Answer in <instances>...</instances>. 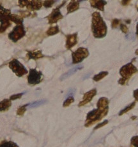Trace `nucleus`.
Wrapping results in <instances>:
<instances>
[{
  "mask_svg": "<svg viewBox=\"0 0 138 147\" xmlns=\"http://www.w3.org/2000/svg\"><path fill=\"white\" fill-rule=\"evenodd\" d=\"M137 11H138V8H137Z\"/></svg>",
  "mask_w": 138,
  "mask_h": 147,
  "instance_id": "38",
  "label": "nucleus"
},
{
  "mask_svg": "<svg viewBox=\"0 0 138 147\" xmlns=\"http://www.w3.org/2000/svg\"><path fill=\"white\" fill-rule=\"evenodd\" d=\"M83 67V65H78V66H76L74 67H73L72 69L69 70L68 71L65 73H64V74L61 76L60 80L63 81L64 80H65L66 78L70 77V76H72V75H74V73H75L77 71H79V69H81Z\"/></svg>",
  "mask_w": 138,
  "mask_h": 147,
  "instance_id": "13",
  "label": "nucleus"
},
{
  "mask_svg": "<svg viewBox=\"0 0 138 147\" xmlns=\"http://www.w3.org/2000/svg\"><path fill=\"white\" fill-rule=\"evenodd\" d=\"M24 94V93H20V94H15V95H12L10 96V99L11 101H12V100H16L17 99H19L21 98L22 96V95Z\"/></svg>",
  "mask_w": 138,
  "mask_h": 147,
  "instance_id": "29",
  "label": "nucleus"
},
{
  "mask_svg": "<svg viewBox=\"0 0 138 147\" xmlns=\"http://www.w3.org/2000/svg\"><path fill=\"white\" fill-rule=\"evenodd\" d=\"M60 32V29L58 28V26H52V27L49 28L48 30L47 31L46 34L48 35V36H52V35H54Z\"/></svg>",
  "mask_w": 138,
  "mask_h": 147,
  "instance_id": "20",
  "label": "nucleus"
},
{
  "mask_svg": "<svg viewBox=\"0 0 138 147\" xmlns=\"http://www.w3.org/2000/svg\"><path fill=\"white\" fill-rule=\"evenodd\" d=\"M25 34L26 30L24 25H16L13 30L8 34V38L13 42H17L24 37Z\"/></svg>",
  "mask_w": 138,
  "mask_h": 147,
  "instance_id": "6",
  "label": "nucleus"
},
{
  "mask_svg": "<svg viewBox=\"0 0 138 147\" xmlns=\"http://www.w3.org/2000/svg\"><path fill=\"white\" fill-rule=\"evenodd\" d=\"M97 94V90L95 89H92L90 90L89 92H86V94H84L83 101H81L79 104V107H83V106L85 105L87 103H88L89 102L92 101V99L93 98V97L96 95Z\"/></svg>",
  "mask_w": 138,
  "mask_h": 147,
  "instance_id": "11",
  "label": "nucleus"
},
{
  "mask_svg": "<svg viewBox=\"0 0 138 147\" xmlns=\"http://www.w3.org/2000/svg\"><path fill=\"white\" fill-rule=\"evenodd\" d=\"M74 92H75V90H74V89H71L70 90H69V93L67 94V98H69V97L73 96V95H74Z\"/></svg>",
  "mask_w": 138,
  "mask_h": 147,
  "instance_id": "34",
  "label": "nucleus"
},
{
  "mask_svg": "<svg viewBox=\"0 0 138 147\" xmlns=\"http://www.w3.org/2000/svg\"><path fill=\"white\" fill-rule=\"evenodd\" d=\"M11 21L16 23L17 25H22L23 24V18L17 14H12L10 17Z\"/></svg>",
  "mask_w": 138,
  "mask_h": 147,
  "instance_id": "19",
  "label": "nucleus"
},
{
  "mask_svg": "<svg viewBox=\"0 0 138 147\" xmlns=\"http://www.w3.org/2000/svg\"><path fill=\"white\" fill-rule=\"evenodd\" d=\"M79 1H71L67 7V13H70L74 12L79 9Z\"/></svg>",
  "mask_w": 138,
  "mask_h": 147,
  "instance_id": "16",
  "label": "nucleus"
},
{
  "mask_svg": "<svg viewBox=\"0 0 138 147\" xmlns=\"http://www.w3.org/2000/svg\"><path fill=\"white\" fill-rule=\"evenodd\" d=\"M109 105V100L106 98H100L97 102V108H100V109H107L109 108L108 107Z\"/></svg>",
  "mask_w": 138,
  "mask_h": 147,
  "instance_id": "18",
  "label": "nucleus"
},
{
  "mask_svg": "<svg viewBox=\"0 0 138 147\" xmlns=\"http://www.w3.org/2000/svg\"><path fill=\"white\" fill-rule=\"evenodd\" d=\"M89 55V52L88 49L84 47H79L72 54V63L78 64L83 61Z\"/></svg>",
  "mask_w": 138,
  "mask_h": 147,
  "instance_id": "7",
  "label": "nucleus"
},
{
  "mask_svg": "<svg viewBox=\"0 0 138 147\" xmlns=\"http://www.w3.org/2000/svg\"><path fill=\"white\" fill-rule=\"evenodd\" d=\"M55 2V1H44L43 5L46 8H50L53 5Z\"/></svg>",
  "mask_w": 138,
  "mask_h": 147,
  "instance_id": "28",
  "label": "nucleus"
},
{
  "mask_svg": "<svg viewBox=\"0 0 138 147\" xmlns=\"http://www.w3.org/2000/svg\"><path fill=\"white\" fill-rule=\"evenodd\" d=\"M133 95H134V98H135V99H136V101H138V89H136L134 91Z\"/></svg>",
  "mask_w": 138,
  "mask_h": 147,
  "instance_id": "33",
  "label": "nucleus"
},
{
  "mask_svg": "<svg viewBox=\"0 0 138 147\" xmlns=\"http://www.w3.org/2000/svg\"><path fill=\"white\" fill-rule=\"evenodd\" d=\"M131 143L134 147H138V136L132 138Z\"/></svg>",
  "mask_w": 138,
  "mask_h": 147,
  "instance_id": "27",
  "label": "nucleus"
},
{
  "mask_svg": "<svg viewBox=\"0 0 138 147\" xmlns=\"http://www.w3.org/2000/svg\"><path fill=\"white\" fill-rule=\"evenodd\" d=\"M8 67L19 77H21L23 75L27 74L28 72L24 66H23V64L16 59H12L10 62L8 64Z\"/></svg>",
  "mask_w": 138,
  "mask_h": 147,
  "instance_id": "5",
  "label": "nucleus"
},
{
  "mask_svg": "<svg viewBox=\"0 0 138 147\" xmlns=\"http://www.w3.org/2000/svg\"><path fill=\"white\" fill-rule=\"evenodd\" d=\"M43 75L41 71L36 69H31L28 76V82L30 86H35L40 84L42 80Z\"/></svg>",
  "mask_w": 138,
  "mask_h": 147,
  "instance_id": "8",
  "label": "nucleus"
},
{
  "mask_svg": "<svg viewBox=\"0 0 138 147\" xmlns=\"http://www.w3.org/2000/svg\"><path fill=\"white\" fill-rule=\"evenodd\" d=\"M135 105H136V102H132V103H131V105H128V106H127V107H126L125 108H124V109L122 110L121 111H120V113H119L120 115H122L123 114H124V113H127V111H130L131 110L133 109V108L134 107Z\"/></svg>",
  "mask_w": 138,
  "mask_h": 147,
  "instance_id": "24",
  "label": "nucleus"
},
{
  "mask_svg": "<svg viewBox=\"0 0 138 147\" xmlns=\"http://www.w3.org/2000/svg\"><path fill=\"white\" fill-rule=\"evenodd\" d=\"M29 104L25 105L24 106H22L21 107H20L18 110L17 111V115L19 116H22L24 115V113H25V111L26 110V107L28 106Z\"/></svg>",
  "mask_w": 138,
  "mask_h": 147,
  "instance_id": "26",
  "label": "nucleus"
},
{
  "mask_svg": "<svg viewBox=\"0 0 138 147\" xmlns=\"http://www.w3.org/2000/svg\"><path fill=\"white\" fill-rule=\"evenodd\" d=\"M11 11L0 4V33H3L11 26Z\"/></svg>",
  "mask_w": 138,
  "mask_h": 147,
  "instance_id": "4",
  "label": "nucleus"
},
{
  "mask_svg": "<svg viewBox=\"0 0 138 147\" xmlns=\"http://www.w3.org/2000/svg\"><path fill=\"white\" fill-rule=\"evenodd\" d=\"M20 8L26 7L28 10L35 11L40 10L43 5L42 1H19Z\"/></svg>",
  "mask_w": 138,
  "mask_h": 147,
  "instance_id": "9",
  "label": "nucleus"
},
{
  "mask_svg": "<svg viewBox=\"0 0 138 147\" xmlns=\"http://www.w3.org/2000/svg\"><path fill=\"white\" fill-rule=\"evenodd\" d=\"M66 1H63V4H61L60 7L54 8V9L52 11V12L50 13L49 16L47 17V19L48 20V22L50 24H54V23H56L58 20H61L63 19V16L61 14L60 8V7H62L64 3H65Z\"/></svg>",
  "mask_w": 138,
  "mask_h": 147,
  "instance_id": "10",
  "label": "nucleus"
},
{
  "mask_svg": "<svg viewBox=\"0 0 138 147\" xmlns=\"http://www.w3.org/2000/svg\"><path fill=\"white\" fill-rule=\"evenodd\" d=\"M136 54L138 55V49L136 50Z\"/></svg>",
  "mask_w": 138,
  "mask_h": 147,
  "instance_id": "37",
  "label": "nucleus"
},
{
  "mask_svg": "<svg viewBox=\"0 0 138 147\" xmlns=\"http://www.w3.org/2000/svg\"><path fill=\"white\" fill-rule=\"evenodd\" d=\"M121 3H122V5L125 6V5H128L129 3H130L131 1H122Z\"/></svg>",
  "mask_w": 138,
  "mask_h": 147,
  "instance_id": "35",
  "label": "nucleus"
},
{
  "mask_svg": "<svg viewBox=\"0 0 138 147\" xmlns=\"http://www.w3.org/2000/svg\"><path fill=\"white\" fill-rule=\"evenodd\" d=\"M74 98H73V96L71 97H69V98H67V99L65 100V101H64L63 102V107H67L71 105L72 102H74Z\"/></svg>",
  "mask_w": 138,
  "mask_h": 147,
  "instance_id": "25",
  "label": "nucleus"
},
{
  "mask_svg": "<svg viewBox=\"0 0 138 147\" xmlns=\"http://www.w3.org/2000/svg\"><path fill=\"white\" fill-rule=\"evenodd\" d=\"M12 105L11 100L9 99H5L0 102V111H6L9 110Z\"/></svg>",
  "mask_w": 138,
  "mask_h": 147,
  "instance_id": "17",
  "label": "nucleus"
},
{
  "mask_svg": "<svg viewBox=\"0 0 138 147\" xmlns=\"http://www.w3.org/2000/svg\"><path fill=\"white\" fill-rule=\"evenodd\" d=\"M90 3L92 7L101 11L104 10V6L107 4V2L105 1H101V0H92L90 1Z\"/></svg>",
  "mask_w": 138,
  "mask_h": 147,
  "instance_id": "14",
  "label": "nucleus"
},
{
  "mask_svg": "<svg viewBox=\"0 0 138 147\" xmlns=\"http://www.w3.org/2000/svg\"><path fill=\"white\" fill-rule=\"evenodd\" d=\"M77 43V34L74 33L72 34H69L67 36L66 40V48L70 50L73 47H74Z\"/></svg>",
  "mask_w": 138,
  "mask_h": 147,
  "instance_id": "12",
  "label": "nucleus"
},
{
  "mask_svg": "<svg viewBox=\"0 0 138 147\" xmlns=\"http://www.w3.org/2000/svg\"><path fill=\"white\" fill-rule=\"evenodd\" d=\"M136 34L138 35V22H137V26H136Z\"/></svg>",
  "mask_w": 138,
  "mask_h": 147,
  "instance_id": "36",
  "label": "nucleus"
},
{
  "mask_svg": "<svg viewBox=\"0 0 138 147\" xmlns=\"http://www.w3.org/2000/svg\"><path fill=\"white\" fill-rule=\"evenodd\" d=\"M46 102V100L42 99V100H40V101H35L33 102H32L31 104H29L28 106H29V108H35V107H40V106L45 104Z\"/></svg>",
  "mask_w": 138,
  "mask_h": 147,
  "instance_id": "23",
  "label": "nucleus"
},
{
  "mask_svg": "<svg viewBox=\"0 0 138 147\" xmlns=\"http://www.w3.org/2000/svg\"><path fill=\"white\" fill-rule=\"evenodd\" d=\"M120 23V20L118 19H114L112 21V28H116L118 26Z\"/></svg>",
  "mask_w": 138,
  "mask_h": 147,
  "instance_id": "30",
  "label": "nucleus"
},
{
  "mask_svg": "<svg viewBox=\"0 0 138 147\" xmlns=\"http://www.w3.org/2000/svg\"><path fill=\"white\" fill-rule=\"evenodd\" d=\"M92 30L94 37L96 38H104L107 34V26L97 11L92 14Z\"/></svg>",
  "mask_w": 138,
  "mask_h": 147,
  "instance_id": "1",
  "label": "nucleus"
},
{
  "mask_svg": "<svg viewBox=\"0 0 138 147\" xmlns=\"http://www.w3.org/2000/svg\"><path fill=\"white\" fill-rule=\"evenodd\" d=\"M137 72L138 69L137 67L132 63L125 64L120 69V74L122 78L119 80L118 83L122 86H124L127 83L132 76Z\"/></svg>",
  "mask_w": 138,
  "mask_h": 147,
  "instance_id": "2",
  "label": "nucleus"
},
{
  "mask_svg": "<svg viewBox=\"0 0 138 147\" xmlns=\"http://www.w3.org/2000/svg\"><path fill=\"white\" fill-rule=\"evenodd\" d=\"M108 75V72L107 71H102L101 73H99V74L93 76V80L95 82H99L101 80H102V78H104L107 75Z\"/></svg>",
  "mask_w": 138,
  "mask_h": 147,
  "instance_id": "22",
  "label": "nucleus"
},
{
  "mask_svg": "<svg viewBox=\"0 0 138 147\" xmlns=\"http://www.w3.org/2000/svg\"><path fill=\"white\" fill-rule=\"evenodd\" d=\"M107 122H108L107 120H105L104 122H102V123H100V124H99V125H97V127H95V129H99V128H100V127H103L104 125H105V124H107Z\"/></svg>",
  "mask_w": 138,
  "mask_h": 147,
  "instance_id": "32",
  "label": "nucleus"
},
{
  "mask_svg": "<svg viewBox=\"0 0 138 147\" xmlns=\"http://www.w3.org/2000/svg\"><path fill=\"white\" fill-rule=\"evenodd\" d=\"M120 29H121L122 31L124 33H127L128 31L127 26L126 25H124V24H120Z\"/></svg>",
  "mask_w": 138,
  "mask_h": 147,
  "instance_id": "31",
  "label": "nucleus"
},
{
  "mask_svg": "<svg viewBox=\"0 0 138 147\" xmlns=\"http://www.w3.org/2000/svg\"><path fill=\"white\" fill-rule=\"evenodd\" d=\"M109 108L107 109H97L93 110L91 111L87 115L86 123H85V126L86 127H89L92 125L93 123H95L96 122L101 120L103 117H104L108 113Z\"/></svg>",
  "mask_w": 138,
  "mask_h": 147,
  "instance_id": "3",
  "label": "nucleus"
},
{
  "mask_svg": "<svg viewBox=\"0 0 138 147\" xmlns=\"http://www.w3.org/2000/svg\"><path fill=\"white\" fill-rule=\"evenodd\" d=\"M27 56L30 59L37 60L39 59L42 58L44 55L42 54V51L37 50V51H27Z\"/></svg>",
  "mask_w": 138,
  "mask_h": 147,
  "instance_id": "15",
  "label": "nucleus"
},
{
  "mask_svg": "<svg viewBox=\"0 0 138 147\" xmlns=\"http://www.w3.org/2000/svg\"><path fill=\"white\" fill-rule=\"evenodd\" d=\"M0 147H19L16 143L10 141H3L0 143Z\"/></svg>",
  "mask_w": 138,
  "mask_h": 147,
  "instance_id": "21",
  "label": "nucleus"
}]
</instances>
